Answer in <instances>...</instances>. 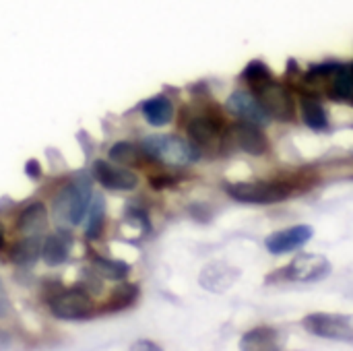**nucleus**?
<instances>
[{
	"label": "nucleus",
	"mask_w": 353,
	"mask_h": 351,
	"mask_svg": "<svg viewBox=\"0 0 353 351\" xmlns=\"http://www.w3.org/2000/svg\"><path fill=\"white\" fill-rule=\"evenodd\" d=\"M277 331L271 327H256L242 337V350H273L277 348Z\"/></svg>",
	"instance_id": "aec40b11"
},
{
	"label": "nucleus",
	"mask_w": 353,
	"mask_h": 351,
	"mask_svg": "<svg viewBox=\"0 0 353 351\" xmlns=\"http://www.w3.org/2000/svg\"><path fill=\"white\" fill-rule=\"evenodd\" d=\"M300 110H302V120L306 126H310L312 130H327L329 128V120H327V112L323 108V103L312 97L306 95L300 101Z\"/></svg>",
	"instance_id": "dca6fc26"
},
{
	"label": "nucleus",
	"mask_w": 353,
	"mask_h": 351,
	"mask_svg": "<svg viewBox=\"0 0 353 351\" xmlns=\"http://www.w3.org/2000/svg\"><path fill=\"white\" fill-rule=\"evenodd\" d=\"M91 205V190L87 182L66 186L54 201V217L62 225H79Z\"/></svg>",
	"instance_id": "7ed1b4c3"
},
{
	"label": "nucleus",
	"mask_w": 353,
	"mask_h": 351,
	"mask_svg": "<svg viewBox=\"0 0 353 351\" xmlns=\"http://www.w3.org/2000/svg\"><path fill=\"white\" fill-rule=\"evenodd\" d=\"M312 236H314V230L310 225H294V228L279 230L267 236L265 246L271 254H288V252L302 248Z\"/></svg>",
	"instance_id": "9d476101"
},
{
	"label": "nucleus",
	"mask_w": 353,
	"mask_h": 351,
	"mask_svg": "<svg viewBox=\"0 0 353 351\" xmlns=\"http://www.w3.org/2000/svg\"><path fill=\"white\" fill-rule=\"evenodd\" d=\"M329 97L331 99H352L353 97V72L347 64H341L331 77H329Z\"/></svg>",
	"instance_id": "a211bd4d"
},
{
	"label": "nucleus",
	"mask_w": 353,
	"mask_h": 351,
	"mask_svg": "<svg viewBox=\"0 0 353 351\" xmlns=\"http://www.w3.org/2000/svg\"><path fill=\"white\" fill-rule=\"evenodd\" d=\"M238 275H240L238 269H234L230 265H223V263H215V265H209L207 269H203L201 285L207 288L213 294H221L238 279Z\"/></svg>",
	"instance_id": "f8f14e48"
},
{
	"label": "nucleus",
	"mask_w": 353,
	"mask_h": 351,
	"mask_svg": "<svg viewBox=\"0 0 353 351\" xmlns=\"http://www.w3.org/2000/svg\"><path fill=\"white\" fill-rule=\"evenodd\" d=\"M225 190L234 201L248 205H275L292 194V186L285 182H236Z\"/></svg>",
	"instance_id": "f03ea898"
},
{
	"label": "nucleus",
	"mask_w": 353,
	"mask_h": 351,
	"mask_svg": "<svg viewBox=\"0 0 353 351\" xmlns=\"http://www.w3.org/2000/svg\"><path fill=\"white\" fill-rule=\"evenodd\" d=\"M93 176L108 190H132L139 184V178L130 170H126L120 163L105 161V159H97L95 161Z\"/></svg>",
	"instance_id": "6e6552de"
},
{
	"label": "nucleus",
	"mask_w": 353,
	"mask_h": 351,
	"mask_svg": "<svg viewBox=\"0 0 353 351\" xmlns=\"http://www.w3.org/2000/svg\"><path fill=\"white\" fill-rule=\"evenodd\" d=\"M95 267L108 279H126V275L130 273L128 265H124L120 261H108V259H101V257L95 259Z\"/></svg>",
	"instance_id": "393cba45"
},
{
	"label": "nucleus",
	"mask_w": 353,
	"mask_h": 351,
	"mask_svg": "<svg viewBox=\"0 0 353 351\" xmlns=\"http://www.w3.org/2000/svg\"><path fill=\"white\" fill-rule=\"evenodd\" d=\"M242 79H244L246 83H250V85L256 89V87H261L263 83L271 81V70H269V66H267L265 62H261V60H252V62L244 68Z\"/></svg>",
	"instance_id": "b1692460"
},
{
	"label": "nucleus",
	"mask_w": 353,
	"mask_h": 351,
	"mask_svg": "<svg viewBox=\"0 0 353 351\" xmlns=\"http://www.w3.org/2000/svg\"><path fill=\"white\" fill-rule=\"evenodd\" d=\"M19 232L23 236H39L46 225H48V209L43 203H33L29 205L21 215H19Z\"/></svg>",
	"instance_id": "4468645a"
},
{
	"label": "nucleus",
	"mask_w": 353,
	"mask_h": 351,
	"mask_svg": "<svg viewBox=\"0 0 353 351\" xmlns=\"http://www.w3.org/2000/svg\"><path fill=\"white\" fill-rule=\"evenodd\" d=\"M350 68H352V72H353V66H350Z\"/></svg>",
	"instance_id": "c756f323"
},
{
	"label": "nucleus",
	"mask_w": 353,
	"mask_h": 351,
	"mask_svg": "<svg viewBox=\"0 0 353 351\" xmlns=\"http://www.w3.org/2000/svg\"><path fill=\"white\" fill-rule=\"evenodd\" d=\"M4 246V234H2V228H0V248Z\"/></svg>",
	"instance_id": "c85d7f7f"
},
{
	"label": "nucleus",
	"mask_w": 353,
	"mask_h": 351,
	"mask_svg": "<svg viewBox=\"0 0 353 351\" xmlns=\"http://www.w3.org/2000/svg\"><path fill=\"white\" fill-rule=\"evenodd\" d=\"M304 329L321 339L353 343V314H327L316 312L304 319Z\"/></svg>",
	"instance_id": "20e7f679"
},
{
	"label": "nucleus",
	"mask_w": 353,
	"mask_h": 351,
	"mask_svg": "<svg viewBox=\"0 0 353 351\" xmlns=\"http://www.w3.org/2000/svg\"><path fill=\"white\" fill-rule=\"evenodd\" d=\"M261 101V106L265 108V112L269 114L271 120H279V122H290L294 120L296 114V103L294 97L290 93V89L281 83H275L273 79L263 83L261 87H256L254 93Z\"/></svg>",
	"instance_id": "39448f33"
},
{
	"label": "nucleus",
	"mask_w": 353,
	"mask_h": 351,
	"mask_svg": "<svg viewBox=\"0 0 353 351\" xmlns=\"http://www.w3.org/2000/svg\"><path fill=\"white\" fill-rule=\"evenodd\" d=\"M89 221H87V238H97L101 234L103 217H105V201L103 197H95L89 205Z\"/></svg>",
	"instance_id": "5701e85b"
},
{
	"label": "nucleus",
	"mask_w": 353,
	"mask_h": 351,
	"mask_svg": "<svg viewBox=\"0 0 353 351\" xmlns=\"http://www.w3.org/2000/svg\"><path fill=\"white\" fill-rule=\"evenodd\" d=\"M50 310L62 321H83L93 314L95 304L85 290H66L50 302Z\"/></svg>",
	"instance_id": "0eeeda50"
},
{
	"label": "nucleus",
	"mask_w": 353,
	"mask_h": 351,
	"mask_svg": "<svg viewBox=\"0 0 353 351\" xmlns=\"http://www.w3.org/2000/svg\"><path fill=\"white\" fill-rule=\"evenodd\" d=\"M68 250H70V242L66 240V236L64 234H52L50 238H46V242L41 246V257L50 267H58V265L66 263Z\"/></svg>",
	"instance_id": "f3484780"
},
{
	"label": "nucleus",
	"mask_w": 353,
	"mask_h": 351,
	"mask_svg": "<svg viewBox=\"0 0 353 351\" xmlns=\"http://www.w3.org/2000/svg\"><path fill=\"white\" fill-rule=\"evenodd\" d=\"M225 108L230 114L238 116L240 120H246V122H252V124H267L271 118L269 114L265 112V108L261 106L259 97L250 91H234L228 101H225Z\"/></svg>",
	"instance_id": "1a4fd4ad"
},
{
	"label": "nucleus",
	"mask_w": 353,
	"mask_h": 351,
	"mask_svg": "<svg viewBox=\"0 0 353 351\" xmlns=\"http://www.w3.org/2000/svg\"><path fill=\"white\" fill-rule=\"evenodd\" d=\"M232 137H234V143L250 155H263L269 149V139L259 128V124L242 120L232 126Z\"/></svg>",
	"instance_id": "9b49d317"
},
{
	"label": "nucleus",
	"mask_w": 353,
	"mask_h": 351,
	"mask_svg": "<svg viewBox=\"0 0 353 351\" xmlns=\"http://www.w3.org/2000/svg\"><path fill=\"white\" fill-rule=\"evenodd\" d=\"M8 312H10V302H8V296H6V292H4V288L0 283V319H6Z\"/></svg>",
	"instance_id": "bb28decb"
},
{
	"label": "nucleus",
	"mask_w": 353,
	"mask_h": 351,
	"mask_svg": "<svg viewBox=\"0 0 353 351\" xmlns=\"http://www.w3.org/2000/svg\"><path fill=\"white\" fill-rule=\"evenodd\" d=\"M141 112L151 126H165L174 118V103L165 95H157L145 101Z\"/></svg>",
	"instance_id": "2eb2a0df"
},
{
	"label": "nucleus",
	"mask_w": 353,
	"mask_h": 351,
	"mask_svg": "<svg viewBox=\"0 0 353 351\" xmlns=\"http://www.w3.org/2000/svg\"><path fill=\"white\" fill-rule=\"evenodd\" d=\"M25 174L29 178H33V180H39L41 178V166H39V161L37 159H29L25 163Z\"/></svg>",
	"instance_id": "a878e982"
},
{
	"label": "nucleus",
	"mask_w": 353,
	"mask_h": 351,
	"mask_svg": "<svg viewBox=\"0 0 353 351\" xmlns=\"http://www.w3.org/2000/svg\"><path fill=\"white\" fill-rule=\"evenodd\" d=\"M137 298H139V285H130V283L120 285L118 290H114L110 302L105 304V310H110V312L124 310V308L132 306L137 302Z\"/></svg>",
	"instance_id": "4be33fe9"
},
{
	"label": "nucleus",
	"mask_w": 353,
	"mask_h": 351,
	"mask_svg": "<svg viewBox=\"0 0 353 351\" xmlns=\"http://www.w3.org/2000/svg\"><path fill=\"white\" fill-rule=\"evenodd\" d=\"M331 269H333L331 263L321 254H300L277 275H281L288 281L310 283V281H321V279L329 277Z\"/></svg>",
	"instance_id": "423d86ee"
},
{
	"label": "nucleus",
	"mask_w": 353,
	"mask_h": 351,
	"mask_svg": "<svg viewBox=\"0 0 353 351\" xmlns=\"http://www.w3.org/2000/svg\"><path fill=\"white\" fill-rule=\"evenodd\" d=\"M39 252H41V246H39L37 238H35V236H27L25 240L17 242V244L12 246L10 259H12L14 265L29 267V265H33V263L37 261Z\"/></svg>",
	"instance_id": "412c9836"
},
{
	"label": "nucleus",
	"mask_w": 353,
	"mask_h": 351,
	"mask_svg": "<svg viewBox=\"0 0 353 351\" xmlns=\"http://www.w3.org/2000/svg\"><path fill=\"white\" fill-rule=\"evenodd\" d=\"M108 159L114 161V163H120V166H141L143 159H147V155H145L141 145H132L128 141H120V143H116L110 149Z\"/></svg>",
	"instance_id": "6ab92c4d"
},
{
	"label": "nucleus",
	"mask_w": 353,
	"mask_h": 351,
	"mask_svg": "<svg viewBox=\"0 0 353 351\" xmlns=\"http://www.w3.org/2000/svg\"><path fill=\"white\" fill-rule=\"evenodd\" d=\"M151 184H153L155 188H163V186H174L176 180H174V178H168V176H161V178H155Z\"/></svg>",
	"instance_id": "cd10ccee"
},
{
	"label": "nucleus",
	"mask_w": 353,
	"mask_h": 351,
	"mask_svg": "<svg viewBox=\"0 0 353 351\" xmlns=\"http://www.w3.org/2000/svg\"><path fill=\"white\" fill-rule=\"evenodd\" d=\"M141 147H143L147 159H155V161H161L165 166L182 168V166H190L199 159V149L192 143H188L176 134L145 137Z\"/></svg>",
	"instance_id": "f257e3e1"
},
{
	"label": "nucleus",
	"mask_w": 353,
	"mask_h": 351,
	"mask_svg": "<svg viewBox=\"0 0 353 351\" xmlns=\"http://www.w3.org/2000/svg\"><path fill=\"white\" fill-rule=\"evenodd\" d=\"M188 134H190V139H192L194 145L211 147V145L219 143V137H221V122L215 120L213 116H199V118L190 120V124H188Z\"/></svg>",
	"instance_id": "ddd939ff"
},
{
	"label": "nucleus",
	"mask_w": 353,
	"mask_h": 351,
	"mask_svg": "<svg viewBox=\"0 0 353 351\" xmlns=\"http://www.w3.org/2000/svg\"><path fill=\"white\" fill-rule=\"evenodd\" d=\"M352 99H353V97H352Z\"/></svg>",
	"instance_id": "7c9ffc66"
}]
</instances>
